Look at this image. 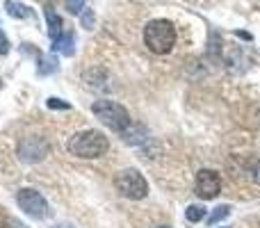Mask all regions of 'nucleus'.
Here are the masks:
<instances>
[{
	"instance_id": "20e7f679",
	"label": "nucleus",
	"mask_w": 260,
	"mask_h": 228,
	"mask_svg": "<svg viewBox=\"0 0 260 228\" xmlns=\"http://www.w3.org/2000/svg\"><path fill=\"white\" fill-rule=\"evenodd\" d=\"M114 185H117L119 194H123L126 199H133V201H142L148 194V183L137 169H123L117 174L114 178Z\"/></svg>"
},
{
	"instance_id": "7ed1b4c3",
	"label": "nucleus",
	"mask_w": 260,
	"mask_h": 228,
	"mask_svg": "<svg viewBox=\"0 0 260 228\" xmlns=\"http://www.w3.org/2000/svg\"><path fill=\"white\" fill-rule=\"evenodd\" d=\"M91 112L99 116L108 128L117 130V133H126L130 125V114L123 105L114 103V101H96L91 105Z\"/></svg>"
},
{
	"instance_id": "4468645a",
	"label": "nucleus",
	"mask_w": 260,
	"mask_h": 228,
	"mask_svg": "<svg viewBox=\"0 0 260 228\" xmlns=\"http://www.w3.org/2000/svg\"><path fill=\"white\" fill-rule=\"evenodd\" d=\"M94 21H96L94 12H91V9H82V16H80L82 27H85V30H94Z\"/></svg>"
},
{
	"instance_id": "ddd939ff",
	"label": "nucleus",
	"mask_w": 260,
	"mask_h": 228,
	"mask_svg": "<svg viewBox=\"0 0 260 228\" xmlns=\"http://www.w3.org/2000/svg\"><path fill=\"white\" fill-rule=\"evenodd\" d=\"M39 64H41V67H39V76H48V73L57 71V62H55V57H44Z\"/></svg>"
},
{
	"instance_id": "f257e3e1",
	"label": "nucleus",
	"mask_w": 260,
	"mask_h": 228,
	"mask_svg": "<svg viewBox=\"0 0 260 228\" xmlns=\"http://www.w3.org/2000/svg\"><path fill=\"white\" fill-rule=\"evenodd\" d=\"M110 148V142L101 130H82L69 139V153L76 157L94 160V157L105 155Z\"/></svg>"
},
{
	"instance_id": "1a4fd4ad",
	"label": "nucleus",
	"mask_w": 260,
	"mask_h": 228,
	"mask_svg": "<svg viewBox=\"0 0 260 228\" xmlns=\"http://www.w3.org/2000/svg\"><path fill=\"white\" fill-rule=\"evenodd\" d=\"M5 9H7V14L14 18H32L35 16L32 9L27 7V5L18 3V0H7V3H5Z\"/></svg>"
},
{
	"instance_id": "a211bd4d",
	"label": "nucleus",
	"mask_w": 260,
	"mask_h": 228,
	"mask_svg": "<svg viewBox=\"0 0 260 228\" xmlns=\"http://www.w3.org/2000/svg\"><path fill=\"white\" fill-rule=\"evenodd\" d=\"M253 178H256V183L260 185V162H258V167H256V174H253Z\"/></svg>"
},
{
	"instance_id": "412c9836",
	"label": "nucleus",
	"mask_w": 260,
	"mask_h": 228,
	"mask_svg": "<svg viewBox=\"0 0 260 228\" xmlns=\"http://www.w3.org/2000/svg\"><path fill=\"white\" fill-rule=\"evenodd\" d=\"M48 3H53V0H48Z\"/></svg>"
},
{
	"instance_id": "9b49d317",
	"label": "nucleus",
	"mask_w": 260,
	"mask_h": 228,
	"mask_svg": "<svg viewBox=\"0 0 260 228\" xmlns=\"http://www.w3.org/2000/svg\"><path fill=\"white\" fill-rule=\"evenodd\" d=\"M185 217H187V221H192V224H199V221L206 219V208L203 206H189L187 210H185Z\"/></svg>"
},
{
	"instance_id": "9d476101",
	"label": "nucleus",
	"mask_w": 260,
	"mask_h": 228,
	"mask_svg": "<svg viewBox=\"0 0 260 228\" xmlns=\"http://www.w3.org/2000/svg\"><path fill=\"white\" fill-rule=\"evenodd\" d=\"M73 44H76V39H73L71 32H67V35H62L57 41H55L53 48L57 50V53H62L64 57H71L73 53H76V48H73Z\"/></svg>"
},
{
	"instance_id": "dca6fc26",
	"label": "nucleus",
	"mask_w": 260,
	"mask_h": 228,
	"mask_svg": "<svg viewBox=\"0 0 260 228\" xmlns=\"http://www.w3.org/2000/svg\"><path fill=\"white\" fill-rule=\"evenodd\" d=\"M48 105L50 110H71V105L69 103H64V101H59V99H48Z\"/></svg>"
},
{
	"instance_id": "f3484780",
	"label": "nucleus",
	"mask_w": 260,
	"mask_h": 228,
	"mask_svg": "<svg viewBox=\"0 0 260 228\" xmlns=\"http://www.w3.org/2000/svg\"><path fill=\"white\" fill-rule=\"evenodd\" d=\"M9 53V39L5 37L3 27H0V55H7Z\"/></svg>"
},
{
	"instance_id": "39448f33",
	"label": "nucleus",
	"mask_w": 260,
	"mask_h": 228,
	"mask_svg": "<svg viewBox=\"0 0 260 228\" xmlns=\"http://www.w3.org/2000/svg\"><path fill=\"white\" fill-rule=\"evenodd\" d=\"M16 201H18V206H21V210H25V215L32 217V219H44V217H48V203H46V199L41 197L37 189L23 187L21 192L16 194Z\"/></svg>"
},
{
	"instance_id": "6ab92c4d",
	"label": "nucleus",
	"mask_w": 260,
	"mask_h": 228,
	"mask_svg": "<svg viewBox=\"0 0 260 228\" xmlns=\"http://www.w3.org/2000/svg\"><path fill=\"white\" fill-rule=\"evenodd\" d=\"M55 228H76L73 224H59V226H55Z\"/></svg>"
},
{
	"instance_id": "aec40b11",
	"label": "nucleus",
	"mask_w": 260,
	"mask_h": 228,
	"mask_svg": "<svg viewBox=\"0 0 260 228\" xmlns=\"http://www.w3.org/2000/svg\"><path fill=\"white\" fill-rule=\"evenodd\" d=\"M162 228H169V226H162Z\"/></svg>"
},
{
	"instance_id": "f8f14e48",
	"label": "nucleus",
	"mask_w": 260,
	"mask_h": 228,
	"mask_svg": "<svg viewBox=\"0 0 260 228\" xmlns=\"http://www.w3.org/2000/svg\"><path fill=\"white\" fill-rule=\"evenodd\" d=\"M229 215H231V208H229V206H219V208H215V210H212V215H210V217H208V224L215 226L217 221L226 219Z\"/></svg>"
},
{
	"instance_id": "6e6552de",
	"label": "nucleus",
	"mask_w": 260,
	"mask_h": 228,
	"mask_svg": "<svg viewBox=\"0 0 260 228\" xmlns=\"http://www.w3.org/2000/svg\"><path fill=\"white\" fill-rule=\"evenodd\" d=\"M44 16H46V25H48V37H50V41L55 44V41L64 35V21H62V16L55 14L50 7L44 9Z\"/></svg>"
},
{
	"instance_id": "f03ea898",
	"label": "nucleus",
	"mask_w": 260,
	"mask_h": 228,
	"mask_svg": "<svg viewBox=\"0 0 260 228\" xmlns=\"http://www.w3.org/2000/svg\"><path fill=\"white\" fill-rule=\"evenodd\" d=\"M144 44L151 53L155 55H167L176 44V27L171 21L165 18H155V21L146 23L144 27Z\"/></svg>"
},
{
	"instance_id": "423d86ee",
	"label": "nucleus",
	"mask_w": 260,
	"mask_h": 228,
	"mask_svg": "<svg viewBox=\"0 0 260 228\" xmlns=\"http://www.w3.org/2000/svg\"><path fill=\"white\" fill-rule=\"evenodd\" d=\"M194 189H197V194L201 199H215L217 194H219V189H221V180H219V176L215 174V171H210V169H201L197 174V185H194Z\"/></svg>"
},
{
	"instance_id": "2eb2a0df",
	"label": "nucleus",
	"mask_w": 260,
	"mask_h": 228,
	"mask_svg": "<svg viewBox=\"0 0 260 228\" xmlns=\"http://www.w3.org/2000/svg\"><path fill=\"white\" fill-rule=\"evenodd\" d=\"M67 9L71 14H80L85 9V0H67Z\"/></svg>"
},
{
	"instance_id": "0eeeda50",
	"label": "nucleus",
	"mask_w": 260,
	"mask_h": 228,
	"mask_svg": "<svg viewBox=\"0 0 260 228\" xmlns=\"http://www.w3.org/2000/svg\"><path fill=\"white\" fill-rule=\"evenodd\" d=\"M46 155V144L41 142V139H25V142L21 144V157L25 162H37L41 160V157Z\"/></svg>"
}]
</instances>
